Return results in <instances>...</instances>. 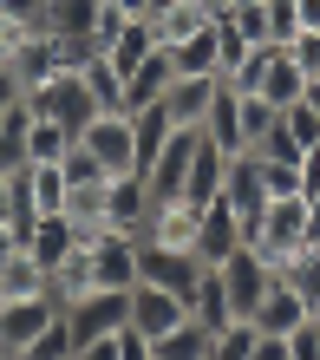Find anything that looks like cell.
I'll return each mask as SVG.
<instances>
[{
  "mask_svg": "<svg viewBox=\"0 0 320 360\" xmlns=\"http://www.w3.org/2000/svg\"><path fill=\"white\" fill-rule=\"evenodd\" d=\"M307 243H314V210H307V197H301V190H294V197H268L248 249H262L268 262H281V256H294V249H307Z\"/></svg>",
  "mask_w": 320,
  "mask_h": 360,
  "instance_id": "6da1fadb",
  "label": "cell"
},
{
  "mask_svg": "<svg viewBox=\"0 0 320 360\" xmlns=\"http://www.w3.org/2000/svg\"><path fill=\"white\" fill-rule=\"evenodd\" d=\"M131 314V288H85L66 302V328H72V360H85L105 334Z\"/></svg>",
  "mask_w": 320,
  "mask_h": 360,
  "instance_id": "7a4b0ae2",
  "label": "cell"
},
{
  "mask_svg": "<svg viewBox=\"0 0 320 360\" xmlns=\"http://www.w3.org/2000/svg\"><path fill=\"white\" fill-rule=\"evenodd\" d=\"M59 66H79V53H72V46H59L46 27H39V33H20L13 46H7V79H13L20 92H39Z\"/></svg>",
  "mask_w": 320,
  "mask_h": 360,
  "instance_id": "3957f363",
  "label": "cell"
},
{
  "mask_svg": "<svg viewBox=\"0 0 320 360\" xmlns=\"http://www.w3.org/2000/svg\"><path fill=\"white\" fill-rule=\"evenodd\" d=\"M59 302L53 295H13V302H0V360H27L33 341L53 328Z\"/></svg>",
  "mask_w": 320,
  "mask_h": 360,
  "instance_id": "277c9868",
  "label": "cell"
},
{
  "mask_svg": "<svg viewBox=\"0 0 320 360\" xmlns=\"http://www.w3.org/2000/svg\"><path fill=\"white\" fill-rule=\"evenodd\" d=\"M209 262L196 256V249H177V243H151V236H138V282H157L170 295H183L189 302V288H196V275Z\"/></svg>",
  "mask_w": 320,
  "mask_h": 360,
  "instance_id": "5b68a950",
  "label": "cell"
},
{
  "mask_svg": "<svg viewBox=\"0 0 320 360\" xmlns=\"http://www.w3.org/2000/svg\"><path fill=\"white\" fill-rule=\"evenodd\" d=\"M27 105L39 118H59L66 131H85V124L98 118V105H92V92H85V79H79V66H59L39 92H27Z\"/></svg>",
  "mask_w": 320,
  "mask_h": 360,
  "instance_id": "8992f818",
  "label": "cell"
},
{
  "mask_svg": "<svg viewBox=\"0 0 320 360\" xmlns=\"http://www.w3.org/2000/svg\"><path fill=\"white\" fill-rule=\"evenodd\" d=\"M79 144L105 164V177L138 171V124H131V112H98V118L79 131Z\"/></svg>",
  "mask_w": 320,
  "mask_h": 360,
  "instance_id": "52a82bcc",
  "label": "cell"
},
{
  "mask_svg": "<svg viewBox=\"0 0 320 360\" xmlns=\"http://www.w3.org/2000/svg\"><path fill=\"white\" fill-rule=\"evenodd\" d=\"M216 86H222V72H177V79H170V92H164L170 124H203L209 105H216Z\"/></svg>",
  "mask_w": 320,
  "mask_h": 360,
  "instance_id": "ba28073f",
  "label": "cell"
},
{
  "mask_svg": "<svg viewBox=\"0 0 320 360\" xmlns=\"http://www.w3.org/2000/svg\"><path fill=\"white\" fill-rule=\"evenodd\" d=\"M131 321L157 341V334H170L177 321H189V302L170 295V288H157V282H131Z\"/></svg>",
  "mask_w": 320,
  "mask_h": 360,
  "instance_id": "9c48e42d",
  "label": "cell"
},
{
  "mask_svg": "<svg viewBox=\"0 0 320 360\" xmlns=\"http://www.w3.org/2000/svg\"><path fill=\"white\" fill-rule=\"evenodd\" d=\"M170 79H177V59H170V46L144 53L131 72H124V112H144V105H157L170 92Z\"/></svg>",
  "mask_w": 320,
  "mask_h": 360,
  "instance_id": "30bf717a",
  "label": "cell"
},
{
  "mask_svg": "<svg viewBox=\"0 0 320 360\" xmlns=\"http://www.w3.org/2000/svg\"><path fill=\"white\" fill-rule=\"evenodd\" d=\"M236 249H242V217H236V210H229L222 197H216V203H203V223H196V256L216 269L222 256H236Z\"/></svg>",
  "mask_w": 320,
  "mask_h": 360,
  "instance_id": "8fae6325",
  "label": "cell"
},
{
  "mask_svg": "<svg viewBox=\"0 0 320 360\" xmlns=\"http://www.w3.org/2000/svg\"><path fill=\"white\" fill-rule=\"evenodd\" d=\"M203 138L216 144V151H229V158H242L248 144H242V92L229 86H216V105H209V118H203Z\"/></svg>",
  "mask_w": 320,
  "mask_h": 360,
  "instance_id": "7c38bea8",
  "label": "cell"
},
{
  "mask_svg": "<svg viewBox=\"0 0 320 360\" xmlns=\"http://www.w3.org/2000/svg\"><path fill=\"white\" fill-rule=\"evenodd\" d=\"M151 184H144V171H124V177H112V203H105V217H112L118 229H138L144 236V223H151Z\"/></svg>",
  "mask_w": 320,
  "mask_h": 360,
  "instance_id": "4fadbf2b",
  "label": "cell"
},
{
  "mask_svg": "<svg viewBox=\"0 0 320 360\" xmlns=\"http://www.w3.org/2000/svg\"><path fill=\"white\" fill-rule=\"evenodd\" d=\"M307 314H314V308L301 302V288H288L281 275H274L268 295H262V308H255V328H262V334H294Z\"/></svg>",
  "mask_w": 320,
  "mask_h": 360,
  "instance_id": "5bb4252c",
  "label": "cell"
},
{
  "mask_svg": "<svg viewBox=\"0 0 320 360\" xmlns=\"http://www.w3.org/2000/svg\"><path fill=\"white\" fill-rule=\"evenodd\" d=\"M27 249H33L46 269H53V262H66L72 249H79V223L66 217V210H53V217H33V223H27Z\"/></svg>",
  "mask_w": 320,
  "mask_h": 360,
  "instance_id": "9a60e30c",
  "label": "cell"
},
{
  "mask_svg": "<svg viewBox=\"0 0 320 360\" xmlns=\"http://www.w3.org/2000/svg\"><path fill=\"white\" fill-rule=\"evenodd\" d=\"M209 20H216V7H209V0H170V7L151 13V27H157V46H183V39L203 33Z\"/></svg>",
  "mask_w": 320,
  "mask_h": 360,
  "instance_id": "2e32d148",
  "label": "cell"
},
{
  "mask_svg": "<svg viewBox=\"0 0 320 360\" xmlns=\"http://www.w3.org/2000/svg\"><path fill=\"white\" fill-rule=\"evenodd\" d=\"M79 79H85V92H92L98 112H124V72L112 66V53H85L79 59Z\"/></svg>",
  "mask_w": 320,
  "mask_h": 360,
  "instance_id": "e0dca14e",
  "label": "cell"
},
{
  "mask_svg": "<svg viewBox=\"0 0 320 360\" xmlns=\"http://www.w3.org/2000/svg\"><path fill=\"white\" fill-rule=\"evenodd\" d=\"M27 131H33V105H27V92H20L13 105H7V118H0V171H27Z\"/></svg>",
  "mask_w": 320,
  "mask_h": 360,
  "instance_id": "ac0fdd59",
  "label": "cell"
},
{
  "mask_svg": "<svg viewBox=\"0 0 320 360\" xmlns=\"http://www.w3.org/2000/svg\"><path fill=\"white\" fill-rule=\"evenodd\" d=\"M222 177H229V151H216V144H196V164H189V184H183V197L189 203H216L222 197Z\"/></svg>",
  "mask_w": 320,
  "mask_h": 360,
  "instance_id": "d6986e66",
  "label": "cell"
},
{
  "mask_svg": "<svg viewBox=\"0 0 320 360\" xmlns=\"http://www.w3.org/2000/svg\"><path fill=\"white\" fill-rule=\"evenodd\" d=\"M255 92H262L274 112H281V105H294V98H307V72L294 66V53H288V46L268 59V72H262V86H255Z\"/></svg>",
  "mask_w": 320,
  "mask_h": 360,
  "instance_id": "ffe728a7",
  "label": "cell"
},
{
  "mask_svg": "<svg viewBox=\"0 0 320 360\" xmlns=\"http://www.w3.org/2000/svg\"><path fill=\"white\" fill-rule=\"evenodd\" d=\"M189 314H196L209 334H216L222 321H236V308H229V288H222V275H216V269H203V275H196V288H189Z\"/></svg>",
  "mask_w": 320,
  "mask_h": 360,
  "instance_id": "44dd1931",
  "label": "cell"
},
{
  "mask_svg": "<svg viewBox=\"0 0 320 360\" xmlns=\"http://www.w3.org/2000/svg\"><path fill=\"white\" fill-rule=\"evenodd\" d=\"M151 360H209V328L189 314V321H177L170 334L151 341Z\"/></svg>",
  "mask_w": 320,
  "mask_h": 360,
  "instance_id": "7402d4cb",
  "label": "cell"
},
{
  "mask_svg": "<svg viewBox=\"0 0 320 360\" xmlns=\"http://www.w3.org/2000/svg\"><path fill=\"white\" fill-rule=\"evenodd\" d=\"M274 275H281L288 288H301L307 308H320V243H307V249H294V256H281V262H274Z\"/></svg>",
  "mask_w": 320,
  "mask_h": 360,
  "instance_id": "603a6c76",
  "label": "cell"
},
{
  "mask_svg": "<svg viewBox=\"0 0 320 360\" xmlns=\"http://www.w3.org/2000/svg\"><path fill=\"white\" fill-rule=\"evenodd\" d=\"M255 347H262V328L248 314H236V321H222L209 334V360H255Z\"/></svg>",
  "mask_w": 320,
  "mask_h": 360,
  "instance_id": "cb8c5ba5",
  "label": "cell"
},
{
  "mask_svg": "<svg viewBox=\"0 0 320 360\" xmlns=\"http://www.w3.org/2000/svg\"><path fill=\"white\" fill-rule=\"evenodd\" d=\"M105 53H112V66H118V72H131V66H138L144 53H157V27H151V13L124 20V33H118L112 46H105Z\"/></svg>",
  "mask_w": 320,
  "mask_h": 360,
  "instance_id": "d4e9b609",
  "label": "cell"
},
{
  "mask_svg": "<svg viewBox=\"0 0 320 360\" xmlns=\"http://www.w3.org/2000/svg\"><path fill=\"white\" fill-rule=\"evenodd\" d=\"M131 124H138V171H151V164H157V151H164V138L177 131V124H170L164 98H157V105H144V112H131Z\"/></svg>",
  "mask_w": 320,
  "mask_h": 360,
  "instance_id": "484cf974",
  "label": "cell"
},
{
  "mask_svg": "<svg viewBox=\"0 0 320 360\" xmlns=\"http://www.w3.org/2000/svg\"><path fill=\"white\" fill-rule=\"evenodd\" d=\"M85 360H151V334H144V328L131 321V314H124V321H118L112 334H105V341H98L92 354H85Z\"/></svg>",
  "mask_w": 320,
  "mask_h": 360,
  "instance_id": "4316f807",
  "label": "cell"
},
{
  "mask_svg": "<svg viewBox=\"0 0 320 360\" xmlns=\"http://www.w3.org/2000/svg\"><path fill=\"white\" fill-rule=\"evenodd\" d=\"M85 288H98V282H92V249L79 243V249H72L66 262H53V302L66 308L72 295H85Z\"/></svg>",
  "mask_w": 320,
  "mask_h": 360,
  "instance_id": "83f0119b",
  "label": "cell"
},
{
  "mask_svg": "<svg viewBox=\"0 0 320 360\" xmlns=\"http://www.w3.org/2000/svg\"><path fill=\"white\" fill-rule=\"evenodd\" d=\"M72 138H79V131H66L59 118H39V112H33V131H27V158H33V164H59V158L72 151Z\"/></svg>",
  "mask_w": 320,
  "mask_h": 360,
  "instance_id": "f1b7e54d",
  "label": "cell"
},
{
  "mask_svg": "<svg viewBox=\"0 0 320 360\" xmlns=\"http://www.w3.org/2000/svg\"><path fill=\"white\" fill-rule=\"evenodd\" d=\"M105 203H112V177H92V184H66V217L72 223H98Z\"/></svg>",
  "mask_w": 320,
  "mask_h": 360,
  "instance_id": "f546056e",
  "label": "cell"
},
{
  "mask_svg": "<svg viewBox=\"0 0 320 360\" xmlns=\"http://www.w3.org/2000/svg\"><path fill=\"white\" fill-rule=\"evenodd\" d=\"M170 59H177V72H216V20L203 33H189L183 46H170Z\"/></svg>",
  "mask_w": 320,
  "mask_h": 360,
  "instance_id": "4dcf8cb0",
  "label": "cell"
},
{
  "mask_svg": "<svg viewBox=\"0 0 320 360\" xmlns=\"http://www.w3.org/2000/svg\"><path fill=\"white\" fill-rule=\"evenodd\" d=\"M274 118H281V112H274V105H268L262 92H242V144H248V151H255V144H262V138L274 131Z\"/></svg>",
  "mask_w": 320,
  "mask_h": 360,
  "instance_id": "1f68e13d",
  "label": "cell"
},
{
  "mask_svg": "<svg viewBox=\"0 0 320 360\" xmlns=\"http://www.w3.org/2000/svg\"><path fill=\"white\" fill-rule=\"evenodd\" d=\"M281 124H288V138L301 144V151H307V144H320V112H314L307 98H294V105H281Z\"/></svg>",
  "mask_w": 320,
  "mask_h": 360,
  "instance_id": "d6a6232c",
  "label": "cell"
},
{
  "mask_svg": "<svg viewBox=\"0 0 320 360\" xmlns=\"http://www.w3.org/2000/svg\"><path fill=\"white\" fill-rule=\"evenodd\" d=\"M229 27L236 33H248V39H268V0H229Z\"/></svg>",
  "mask_w": 320,
  "mask_h": 360,
  "instance_id": "836d02e7",
  "label": "cell"
},
{
  "mask_svg": "<svg viewBox=\"0 0 320 360\" xmlns=\"http://www.w3.org/2000/svg\"><path fill=\"white\" fill-rule=\"evenodd\" d=\"M27 360H72V328H66V308L53 314V328L33 341V354H27Z\"/></svg>",
  "mask_w": 320,
  "mask_h": 360,
  "instance_id": "e575fe53",
  "label": "cell"
},
{
  "mask_svg": "<svg viewBox=\"0 0 320 360\" xmlns=\"http://www.w3.org/2000/svg\"><path fill=\"white\" fill-rule=\"evenodd\" d=\"M294 33H301V7H294V0H268V39L288 46Z\"/></svg>",
  "mask_w": 320,
  "mask_h": 360,
  "instance_id": "d590c367",
  "label": "cell"
},
{
  "mask_svg": "<svg viewBox=\"0 0 320 360\" xmlns=\"http://www.w3.org/2000/svg\"><path fill=\"white\" fill-rule=\"evenodd\" d=\"M59 171H66V184H92V177H105V164H98V158H92V151H85V144L72 138V151L59 158Z\"/></svg>",
  "mask_w": 320,
  "mask_h": 360,
  "instance_id": "8d00e7d4",
  "label": "cell"
},
{
  "mask_svg": "<svg viewBox=\"0 0 320 360\" xmlns=\"http://www.w3.org/2000/svg\"><path fill=\"white\" fill-rule=\"evenodd\" d=\"M288 360H320V328H314V314L288 334Z\"/></svg>",
  "mask_w": 320,
  "mask_h": 360,
  "instance_id": "74e56055",
  "label": "cell"
},
{
  "mask_svg": "<svg viewBox=\"0 0 320 360\" xmlns=\"http://www.w3.org/2000/svg\"><path fill=\"white\" fill-rule=\"evenodd\" d=\"M301 190H320V144L301 151Z\"/></svg>",
  "mask_w": 320,
  "mask_h": 360,
  "instance_id": "f35d334b",
  "label": "cell"
},
{
  "mask_svg": "<svg viewBox=\"0 0 320 360\" xmlns=\"http://www.w3.org/2000/svg\"><path fill=\"white\" fill-rule=\"evenodd\" d=\"M13 210H20V184L0 171V223H13Z\"/></svg>",
  "mask_w": 320,
  "mask_h": 360,
  "instance_id": "ab89813d",
  "label": "cell"
},
{
  "mask_svg": "<svg viewBox=\"0 0 320 360\" xmlns=\"http://www.w3.org/2000/svg\"><path fill=\"white\" fill-rule=\"evenodd\" d=\"M301 7V27H320V0H294Z\"/></svg>",
  "mask_w": 320,
  "mask_h": 360,
  "instance_id": "60d3db41",
  "label": "cell"
},
{
  "mask_svg": "<svg viewBox=\"0 0 320 360\" xmlns=\"http://www.w3.org/2000/svg\"><path fill=\"white\" fill-rule=\"evenodd\" d=\"M20 98V86H13V79H0V118H7V105Z\"/></svg>",
  "mask_w": 320,
  "mask_h": 360,
  "instance_id": "b9f144b4",
  "label": "cell"
},
{
  "mask_svg": "<svg viewBox=\"0 0 320 360\" xmlns=\"http://www.w3.org/2000/svg\"><path fill=\"white\" fill-rule=\"evenodd\" d=\"M112 7H124V13H151V0H112Z\"/></svg>",
  "mask_w": 320,
  "mask_h": 360,
  "instance_id": "7bdbcfd3",
  "label": "cell"
},
{
  "mask_svg": "<svg viewBox=\"0 0 320 360\" xmlns=\"http://www.w3.org/2000/svg\"><path fill=\"white\" fill-rule=\"evenodd\" d=\"M307 105H314V112H320V79H307Z\"/></svg>",
  "mask_w": 320,
  "mask_h": 360,
  "instance_id": "ee69618b",
  "label": "cell"
},
{
  "mask_svg": "<svg viewBox=\"0 0 320 360\" xmlns=\"http://www.w3.org/2000/svg\"><path fill=\"white\" fill-rule=\"evenodd\" d=\"M0 79H7V46H0Z\"/></svg>",
  "mask_w": 320,
  "mask_h": 360,
  "instance_id": "f6af8a7d",
  "label": "cell"
},
{
  "mask_svg": "<svg viewBox=\"0 0 320 360\" xmlns=\"http://www.w3.org/2000/svg\"><path fill=\"white\" fill-rule=\"evenodd\" d=\"M157 7H170V0H151V13H157Z\"/></svg>",
  "mask_w": 320,
  "mask_h": 360,
  "instance_id": "bcb514c9",
  "label": "cell"
},
{
  "mask_svg": "<svg viewBox=\"0 0 320 360\" xmlns=\"http://www.w3.org/2000/svg\"><path fill=\"white\" fill-rule=\"evenodd\" d=\"M314 328H320V308H314Z\"/></svg>",
  "mask_w": 320,
  "mask_h": 360,
  "instance_id": "7dc6e473",
  "label": "cell"
},
{
  "mask_svg": "<svg viewBox=\"0 0 320 360\" xmlns=\"http://www.w3.org/2000/svg\"><path fill=\"white\" fill-rule=\"evenodd\" d=\"M209 7H222V0H209Z\"/></svg>",
  "mask_w": 320,
  "mask_h": 360,
  "instance_id": "c3c4849f",
  "label": "cell"
},
{
  "mask_svg": "<svg viewBox=\"0 0 320 360\" xmlns=\"http://www.w3.org/2000/svg\"><path fill=\"white\" fill-rule=\"evenodd\" d=\"M0 302H7V288H0Z\"/></svg>",
  "mask_w": 320,
  "mask_h": 360,
  "instance_id": "681fc988",
  "label": "cell"
}]
</instances>
